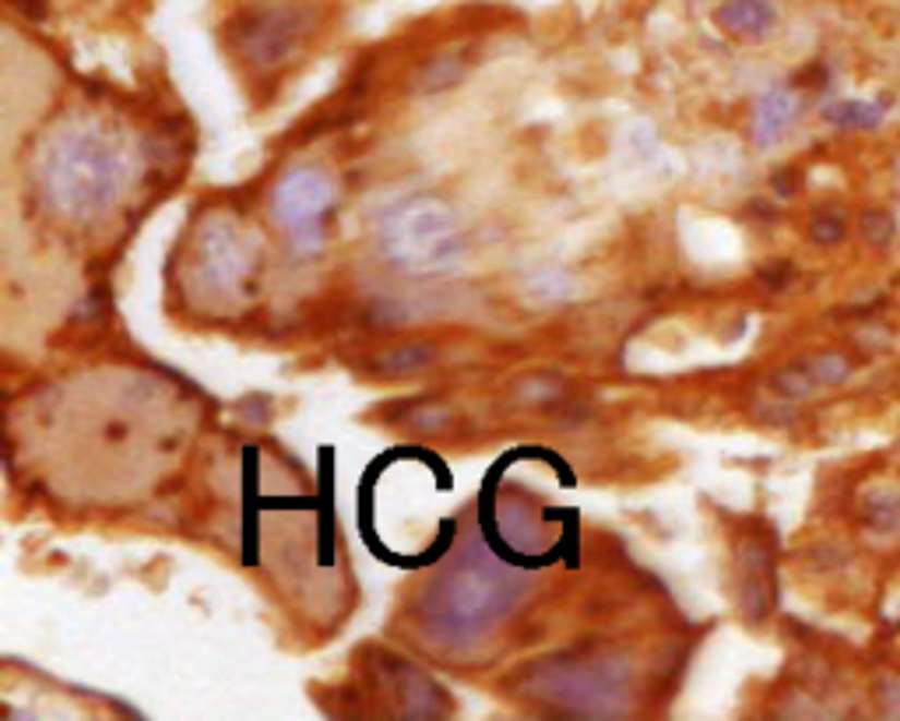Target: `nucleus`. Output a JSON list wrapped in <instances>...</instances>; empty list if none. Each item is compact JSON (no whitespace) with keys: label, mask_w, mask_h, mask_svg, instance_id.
<instances>
[{"label":"nucleus","mask_w":900,"mask_h":721,"mask_svg":"<svg viewBox=\"0 0 900 721\" xmlns=\"http://www.w3.org/2000/svg\"><path fill=\"white\" fill-rule=\"evenodd\" d=\"M897 172H900V163H897Z\"/></svg>","instance_id":"obj_8"},{"label":"nucleus","mask_w":900,"mask_h":721,"mask_svg":"<svg viewBox=\"0 0 900 721\" xmlns=\"http://www.w3.org/2000/svg\"><path fill=\"white\" fill-rule=\"evenodd\" d=\"M859 232H862V240L868 247H890L893 232H897V218L890 212H883V208H868L859 218Z\"/></svg>","instance_id":"obj_6"},{"label":"nucleus","mask_w":900,"mask_h":721,"mask_svg":"<svg viewBox=\"0 0 900 721\" xmlns=\"http://www.w3.org/2000/svg\"><path fill=\"white\" fill-rule=\"evenodd\" d=\"M742 609L749 620H764L773 602V567H770V550L764 542H749L742 553Z\"/></svg>","instance_id":"obj_1"},{"label":"nucleus","mask_w":900,"mask_h":721,"mask_svg":"<svg viewBox=\"0 0 900 721\" xmlns=\"http://www.w3.org/2000/svg\"><path fill=\"white\" fill-rule=\"evenodd\" d=\"M802 96L792 88H778V92H770V96L760 99V109H756V141L767 148L773 145V141H781L784 131L792 128V123L799 120L802 113Z\"/></svg>","instance_id":"obj_2"},{"label":"nucleus","mask_w":900,"mask_h":721,"mask_svg":"<svg viewBox=\"0 0 900 721\" xmlns=\"http://www.w3.org/2000/svg\"><path fill=\"white\" fill-rule=\"evenodd\" d=\"M893 106L890 96H879V99H837V103H827L824 106V117L830 123L844 131H876L883 117H887V109Z\"/></svg>","instance_id":"obj_4"},{"label":"nucleus","mask_w":900,"mask_h":721,"mask_svg":"<svg viewBox=\"0 0 900 721\" xmlns=\"http://www.w3.org/2000/svg\"><path fill=\"white\" fill-rule=\"evenodd\" d=\"M718 22L729 28L732 36L742 39H764L773 25H778V11L767 0H724L718 11Z\"/></svg>","instance_id":"obj_3"},{"label":"nucleus","mask_w":900,"mask_h":721,"mask_svg":"<svg viewBox=\"0 0 900 721\" xmlns=\"http://www.w3.org/2000/svg\"><path fill=\"white\" fill-rule=\"evenodd\" d=\"M809 237L813 243L819 247H833V243H841L848 237V218L837 212V208H819L813 215V223H809Z\"/></svg>","instance_id":"obj_5"},{"label":"nucleus","mask_w":900,"mask_h":721,"mask_svg":"<svg viewBox=\"0 0 900 721\" xmlns=\"http://www.w3.org/2000/svg\"><path fill=\"white\" fill-rule=\"evenodd\" d=\"M809 370L816 373L819 384H841L848 373H851V363H848L841 352H824V356L809 359Z\"/></svg>","instance_id":"obj_7"}]
</instances>
